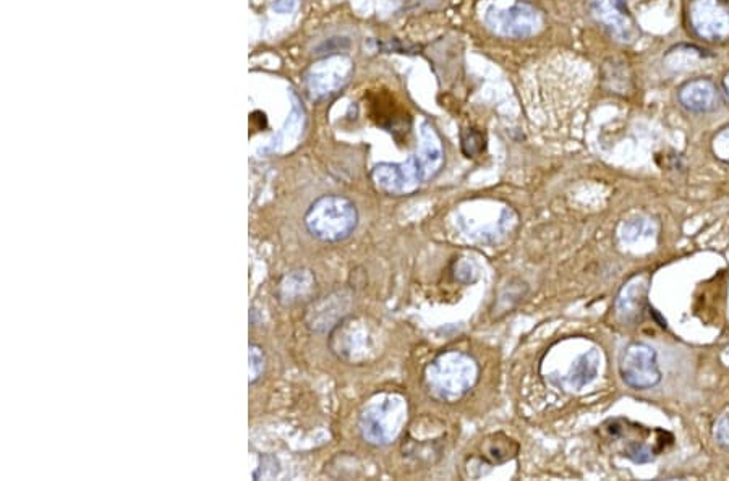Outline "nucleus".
Segmentation results:
<instances>
[{"label":"nucleus","instance_id":"obj_1","mask_svg":"<svg viewBox=\"0 0 729 481\" xmlns=\"http://www.w3.org/2000/svg\"><path fill=\"white\" fill-rule=\"evenodd\" d=\"M444 164V149L440 135L433 125L420 128V148L407 161L399 164L383 162L371 171V180L386 195L404 196L435 179Z\"/></svg>","mask_w":729,"mask_h":481},{"label":"nucleus","instance_id":"obj_2","mask_svg":"<svg viewBox=\"0 0 729 481\" xmlns=\"http://www.w3.org/2000/svg\"><path fill=\"white\" fill-rule=\"evenodd\" d=\"M478 381V365L470 355L448 350L438 355L425 370V386L433 399L441 402L461 401Z\"/></svg>","mask_w":729,"mask_h":481},{"label":"nucleus","instance_id":"obj_3","mask_svg":"<svg viewBox=\"0 0 729 481\" xmlns=\"http://www.w3.org/2000/svg\"><path fill=\"white\" fill-rule=\"evenodd\" d=\"M308 232L324 243L349 239L359 226V211L354 201L341 195H324L313 201L305 213Z\"/></svg>","mask_w":729,"mask_h":481},{"label":"nucleus","instance_id":"obj_4","mask_svg":"<svg viewBox=\"0 0 729 481\" xmlns=\"http://www.w3.org/2000/svg\"><path fill=\"white\" fill-rule=\"evenodd\" d=\"M409 415L407 399L397 392H386L362 410L359 428L362 438L371 446L383 447L393 443L404 430Z\"/></svg>","mask_w":729,"mask_h":481},{"label":"nucleus","instance_id":"obj_5","mask_svg":"<svg viewBox=\"0 0 729 481\" xmlns=\"http://www.w3.org/2000/svg\"><path fill=\"white\" fill-rule=\"evenodd\" d=\"M485 23L501 38L524 39L542 30L543 17L532 4L522 0H501L486 9Z\"/></svg>","mask_w":729,"mask_h":481},{"label":"nucleus","instance_id":"obj_6","mask_svg":"<svg viewBox=\"0 0 729 481\" xmlns=\"http://www.w3.org/2000/svg\"><path fill=\"white\" fill-rule=\"evenodd\" d=\"M619 375L629 388L647 391L661 383L657 350L644 342H632L619 358Z\"/></svg>","mask_w":729,"mask_h":481},{"label":"nucleus","instance_id":"obj_7","mask_svg":"<svg viewBox=\"0 0 729 481\" xmlns=\"http://www.w3.org/2000/svg\"><path fill=\"white\" fill-rule=\"evenodd\" d=\"M376 337L367 320L346 318L337 324L331 333L329 345L337 357L349 363L365 362L370 354L376 352Z\"/></svg>","mask_w":729,"mask_h":481},{"label":"nucleus","instance_id":"obj_8","mask_svg":"<svg viewBox=\"0 0 729 481\" xmlns=\"http://www.w3.org/2000/svg\"><path fill=\"white\" fill-rule=\"evenodd\" d=\"M354 65L347 57L336 56L312 65L305 77L308 93L315 99L328 98L346 85Z\"/></svg>","mask_w":729,"mask_h":481},{"label":"nucleus","instance_id":"obj_9","mask_svg":"<svg viewBox=\"0 0 729 481\" xmlns=\"http://www.w3.org/2000/svg\"><path fill=\"white\" fill-rule=\"evenodd\" d=\"M689 18L700 38L707 41L729 39V5L723 0H692Z\"/></svg>","mask_w":729,"mask_h":481},{"label":"nucleus","instance_id":"obj_10","mask_svg":"<svg viewBox=\"0 0 729 481\" xmlns=\"http://www.w3.org/2000/svg\"><path fill=\"white\" fill-rule=\"evenodd\" d=\"M592 13L619 43L632 44L639 39V26L624 0H592Z\"/></svg>","mask_w":729,"mask_h":481},{"label":"nucleus","instance_id":"obj_11","mask_svg":"<svg viewBox=\"0 0 729 481\" xmlns=\"http://www.w3.org/2000/svg\"><path fill=\"white\" fill-rule=\"evenodd\" d=\"M652 279L648 274H639L624 284L616 298V315L626 324H634L642 320L648 307Z\"/></svg>","mask_w":729,"mask_h":481},{"label":"nucleus","instance_id":"obj_12","mask_svg":"<svg viewBox=\"0 0 729 481\" xmlns=\"http://www.w3.org/2000/svg\"><path fill=\"white\" fill-rule=\"evenodd\" d=\"M718 90L712 81L699 78L692 80L681 88L679 91V103L683 104L684 109L694 114H707V112L715 111L718 107Z\"/></svg>","mask_w":729,"mask_h":481},{"label":"nucleus","instance_id":"obj_13","mask_svg":"<svg viewBox=\"0 0 729 481\" xmlns=\"http://www.w3.org/2000/svg\"><path fill=\"white\" fill-rule=\"evenodd\" d=\"M602 365V354L597 349L587 350L576 358L571 370L564 376V386L571 391H582L597 379Z\"/></svg>","mask_w":729,"mask_h":481},{"label":"nucleus","instance_id":"obj_14","mask_svg":"<svg viewBox=\"0 0 729 481\" xmlns=\"http://www.w3.org/2000/svg\"><path fill=\"white\" fill-rule=\"evenodd\" d=\"M517 452H519V444L504 435L491 436L483 444V456L490 459L493 464H504L512 457H516Z\"/></svg>","mask_w":729,"mask_h":481},{"label":"nucleus","instance_id":"obj_15","mask_svg":"<svg viewBox=\"0 0 729 481\" xmlns=\"http://www.w3.org/2000/svg\"><path fill=\"white\" fill-rule=\"evenodd\" d=\"M485 149V138L482 133L474 128H469L462 133V151L467 158H475L478 154L483 153Z\"/></svg>","mask_w":729,"mask_h":481},{"label":"nucleus","instance_id":"obj_16","mask_svg":"<svg viewBox=\"0 0 729 481\" xmlns=\"http://www.w3.org/2000/svg\"><path fill=\"white\" fill-rule=\"evenodd\" d=\"M265 352L260 345L250 344V384L258 383L265 373Z\"/></svg>","mask_w":729,"mask_h":481},{"label":"nucleus","instance_id":"obj_17","mask_svg":"<svg viewBox=\"0 0 729 481\" xmlns=\"http://www.w3.org/2000/svg\"><path fill=\"white\" fill-rule=\"evenodd\" d=\"M652 232V222H648L647 219H634V221L624 226L623 239L627 240V242H634V240L640 239V237H647Z\"/></svg>","mask_w":729,"mask_h":481},{"label":"nucleus","instance_id":"obj_18","mask_svg":"<svg viewBox=\"0 0 729 481\" xmlns=\"http://www.w3.org/2000/svg\"><path fill=\"white\" fill-rule=\"evenodd\" d=\"M712 151L715 158L729 166V127L723 128L713 137Z\"/></svg>","mask_w":729,"mask_h":481},{"label":"nucleus","instance_id":"obj_19","mask_svg":"<svg viewBox=\"0 0 729 481\" xmlns=\"http://www.w3.org/2000/svg\"><path fill=\"white\" fill-rule=\"evenodd\" d=\"M713 438L718 446L729 451V412L718 418V422L713 426Z\"/></svg>","mask_w":729,"mask_h":481},{"label":"nucleus","instance_id":"obj_20","mask_svg":"<svg viewBox=\"0 0 729 481\" xmlns=\"http://www.w3.org/2000/svg\"><path fill=\"white\" fill-rule=\"evenodd\" d=\"M723 86H725V91L729 98V72L726 73L725 78H723Z\"/></svg>","mask_w":729,"mask_h":481}]
</instances>
